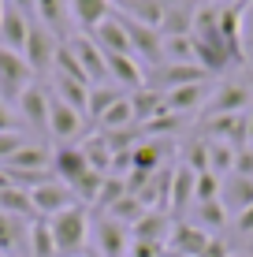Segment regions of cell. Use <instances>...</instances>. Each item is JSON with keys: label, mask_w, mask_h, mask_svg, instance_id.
Listing matches in <instances>:
<instances>
[{"label": "cell", "mask_w": 253, "mask_h": 257, "mask_svg": "<svg viewBox=\"0 0 253 257\" xmlns=\"http://www.w3.org/2000/svg\"><path fill=\"white\" fill-rule=\"evenodd\" d=\"M52 242H56V257H82L86 242H90V209L71 205L49 220Z\"/></svg>", "instance_id": "obj_1"}, {"label": "cell", "mask_w": 253, "mask_h": 257, "mask_svg": "<svg viewBox=\"0 0 253 257\" xmlns=\"http://www.w3.org/2000/svg\"><path fill=\"white\" fill-rule=\"evenodd\" d=\"M49 135L56 138V146H78L86 138V116L64 104L56 93H49Z\"/></svg>", "instance_id": "obj_2"}, {"label": "cell", "mask_w": 253, "mask_h": 257, "mask_svg": "<svg viewBox=\"0 0 253 257\" xmlns=\"http://www.w3.org/2000/svg\"><path fill=\"white\" fill-rule=\"evenodd\" d=\"M34 86V71L30 64L23 60V52H12L0 45V101H15L19 104V97Z\"/></svg>", "instance_id": "obj_3"}, {"label": "cell", "mask_w": 253, "mask_h": 257, "mask_svg": "<svg viewBox=\"0 0 253 257\" xmlns=\"http://www.w3.org/2000/svg\"><path fill=\"white\" fill-rule=\"evenodd\" d=\"M56 49H60V38H52V30L45 23H30V38H26V49H23V60L30 64L34 78L52 71L56 64Z\"/></svg>", "instance_id": "obj_4"}, {"label": "cell", "mask_w": 253, "mask_h": 257, "mask_svg": "<svg viewBox=\"0 0 253 257\" xmlns=\"http://www.w3.org/2000/svg\"><path fill=\"white\" fill-rule=\"evenodd\" d=\"M253 104V90L246 82H220L205 101V116H234Z\"/></svg>", "instance_id": "obj_5"}, {"label": "cell", "mask_w": 253, "mask_h": 257, "mask_svg": "<svg viewBox=\"0 0 253 257\" xmlns=\"http://www.w3.org/2000/svg\"><path fill=\"white\" fill-rule=\"evenodd\" d=\"M93 246H97V257H127L130 253V227L112 216H97Z\"/></svg>", "instance_id": "obj_6"}, {"label": "cell", "mask_w": 253, "mask_h": 257, "mask_svg": "<svg viewBox=\"0 0 253 257\" xmlns=\"http://www.w3.org/2000/svg\"><path fill=\"white\" fill-rule=\"evenodd\" d=\"M205 78H208V71L201 64H160V67H153V75L145 78V86H153V90H160V93H171V90H179V86L205 82Z\"/></svg>", "instance_id": "obj_7"}, {"label": "cell", "mask_w": 253, "mask_h": 257, "mask_svg": "<svg viewBox=\"0 0 253 257\" xmlns=\"http://www.w3.org/2000/svg\"><path fill=\"white\" fill-rule=\"evenodd\" d=\"M30 201H34V212H38V216H45V220H52L56 212L78 205L75 190L67 187V183H60V179L45 183V187H34V190H30Z\"/></svg>", "instance_id": "obj_8"}, {"label": "cell", "mask_w": 253, "mask_h": 257, "mask_svg": "<svg viewBox=\"0 0 253 257\" xmlns=\"http://www.w3.org/2000/svg\"><path fill=\"white\" fill-rule=\"evenodd\" d=\"M30 253V220L0 212V257H26Z\"/></svg>", "instance_id": "obj_9"}, {"label": "cell", "mask_w": 253, "mask_h": 257, "mask_svg": "<svg viewBox=\"0 0 253 257\" xmlns=\"http://www.w3.org/2000/svg\"><path fill=\"white\" fill-rule=\"evenodd\" d=\"M242 15H246V8H223L220 4V41H223V49H227L231 64L246 67V49H242Z\"/></svg>", "instance_id": "obj_10"}, {"label": "cell", "mask_w": 253, "mask_h": 257, "mask_svg": "<svg viewBox=\"0 0 253 257\" xmlns=\"http://www.w3.org/2000/svg\"><path fill=\"white\" fill-rule=\"evenodd\" d=\"M67 49L78 56L82 71L90 75V86L112 82V78H108V64H104V52L97 49V41H93V38H71V41H67Z\"/></svg>", "instance_id": "obj_11"}, {"label": "cell", "mask_w": 253, "mask_h": 257, "mask_svg": "<svg viewBox=\"0 0 253 257\" xmlns=\"http://www.w3.org/2000/svg\"><path fill=\"white\" fill-rule=\"evenodd\" d=\"M220 205L227 209V216H238L242 209H249L253 205V175H238V172L223 175V183H220Z\"/></svg>", "instance_id": "obj_12"}, {"label": "cell", "mask_w": 253, "mask_h": 257, "mask_svg": "<svg viewBox=\"0 0 253 257\" xmlns=\"http://www.w3.org/2000/svg\"><path fill=\"white\" fill-rule=\"evenodd\" d=\"M86 172H90V161H86L82 146H56L52 149V175H56L60 183L71 187L78 175H86Z\"/></svg>", "instance_id": "obj_13"}, {"label": "cell", "mask_w": 253, "mask_h": 257, "mask_svg": "<svg viewBox=\"0 0 253 257\" xmlns=\"http://www.w3.org/2000/svg\"><path fill=\"white\" fill-rule=\"evenodd\" d=\"M93 41H97V49L104 52V56H127L130 52V38H127V30H123V19H119L116 12L104 19L97 30L90 34Z\"/></svg>", "instance_id": "obj_14"}, {"label": "cell", "mask_w": 253, "mask_h": 257, "mask_svg": "<svg viewBox=\"0 0 253 257\" xmlns=\"http://www.w3.org/2000/svg\"><path fill=\"white\" fill-rule=\"evenodd\" d=\"M19 116L30 123L34 131L49 135V90H45L41 82H34L30 90L19 97Z\"/></svg>", "instance_id": "obj_15"}, {"label": "cell", "mask_w": 253, "mask_h": 257, "mask_svg": "<svg viewBox=\"0 0 253 257\" xmlns=\"http://www.w3.org/2000/svg\"><path fill=\"white\" fill-rule=\"evenodd\" d=\"M26 38H30V15H23L19 8L8 4L4 15H0V45L12 49V52H23Z\"/></svg>", "instance_id": "obj_16"}, {"label": "cell", "mask_w": 253, "mask_h": 257, "mask_svg": "<svg viewBox=\"0 0 253 257\" xmlns=\"http://www.w3.org/2000/svg\"><path fill=\"white\" fill-rule=\"evenodd\" d=\"M208 242H212V235L201 231L194 220H179V224L171 227V246H175L179 257H201Z\"/></svg>", "instance_id": "obj_17"}, {"label": "cell", "mask_w": 253, "mask_h": 257, "mask_svg": "<svg viewBox=\"0 0 253 257\" xmlns=\"http://www.w3.org/2000/svg\"><path fill=\"white\" fill-rule=\"evenodd\" d=\"M104 64H108V78L119 86V90L134 93V90H142V86H145V67L138 64L130 52H127V56H104Z\"/></svg>", "instance_id": "obj_18"}, {"label": "cell", "mask_w": 253, "mask_h": 257, "mask_svg": "<svg viewBox=\"0 0 253 257\" xmlns=\"http://www.w3.org/2000/svg\"><path fill=\"white\" fill-rule=\"evenodd\" d=\"M205 101H208L205 82H190V86H179V90L164 93V112H175V116H190V112H197Z\"/></svg>", "instance_id": "obj_19"}, {"label": "cell", "mask_w": 253, "mask_h": 257, "mask_svg": "<svg viewBox=\"0 0 253 257\" xmlns=\"http://www.w3.org/2000/svg\"><path fill=\"white\" fill-rule=\"evenodd\" d=\"M194 183H197V175L190 172V168H175L171 172V187H168V209L175 212V216H182L190 205H194Z\"/></svg>", "instance_id": "obj_20"}, {"label": "cell", "mask_w": 253, "mask_h": 257, "mask_svg": "<svg viewBox=\"0 0 253 257\" xmlns=\"http://www.w3.org/2000/svg\"><path fill=\"white\" fill-rule=\"evenodd\" d=\"M130 235L138 238V242H156L164 246L171 238V216H164V212H142V220H138L134 227H130Z\"/></svg>", "instance_id": "obj_21"}, {"label": "cell", "mask_w": 253, "mask_h": 257, "mask_svg": "<svg viewBox=\"0 0 253 257\" xmlns=\"http://www.w3.org/2000/svg\"><path fill=\"white\" fill-rule=\"evenodd\" d=\"M67 8H71V15H75V23L82 26V30H97V26L108 19L116 8H112V0H67Z\"/></svg>", "instance_id": "obj_22"}, {"label": "cell", "mask_w": 253, "mask_h": 257, "mask_svg": "<svg viewBox=\"0 0 253 257\" xmlns=\"http://www.w3.org/2000/svg\"><path fill=\"white\" fill-rule=\"evenodd\" d=\"M127 97H130V108H134V123H138V127L164 112V93L153 90V86H142V90H134V93H127Z\"/></svg>", "instance_id": "obj_23"}, {"label": "cell", "mask_w": 253, "mask_h": 257, "mask_svg": "<svg viewBox=\"0 0 253 257\" xmlns=\"http://www.w3.org/2000/svg\"><path fill=\"white\" fill-rule=\"evenodd\" d=\"M116 12L127 15V19H134V23L153 26V30H160V19H164V4L160 0H119Z\"/></svg>", "instance_id": "obj_24"}, {"label": "cell", "mask_w": 253, "mask_h": 257, "mask_svg": "<svg viewBox=\"0 0 253 257\" xmlns=\"http://www.w3.org/2000/svg\"><path fill=\"white\" fill-rule=\"evenodd\" d=\"M82 153H86V161H90L93 172H101V175H108L112 172V146H108V138L101 135V131H93V135H86L82 142Z\"/></svg>", "instance_id": "obj_25"}, {"label": "cell", "mask_w": 253, "mask_h": 257, "mask_svg": "<svg viewBox=\"0 0 253 257\" xmlns=\"http://www.w3.org/2000/svg\"><path fill=\"white\" fill-rule=\"evenodd\" d=\"M4 168H19V172H45V168H52V149L30 146V142H26L15 157H8V161H4Z\"/></svg>", "instance_id": "obj_26"}, {"label": "cell", "mask_w": 253, "mask_h": 257, "mask_svg": "<svg viewBox=\"0 0 253 257\" xmlns=\"http://www.w3.org/2000/svg\"><path fill=\"white\" fill-rule=\"evenodd\" d=\"M52 93H56L64 104H71L75 112H82V116H86V104H90V86H86V82H75V78H64V75H52Z\"/></svg>", "instance_id": "obj_27"}, {"label": "cell", "mask_w": 253, "mask_h": 257, "mask_svg": "<svg viewBox=\"0 0 253 257\" xmlns=\"http://www.w3.org/2000/svg\"><path fill=\"white\" fill-rule=\"evenodd\" d=\"M0 212H8V216H23V220H38L34 201H30V190H23V187H4V190H0Z\"/></svg>", "instance_id": "obj_28"}, {"label": "cell", "mask_w": 253, "mask_h": 257, "mask_svg": "<svg viewBox=\"0 0 253 257\" xmlns=\"http://www.w3.org/2000/svg\"><path fill=\"white\" fill-rule=\"evenodd\" d=\"M119 97H127L119 90L116 82H101V86H90V104H86V119H101L104 112L112 108V104L119 101Z\"/></svg>", "instance_id": "obj_29"}, {"label": "cell", "mask_w": 253, "mask_h": 257, "mask_svg": "<svg viewBox=\"0 0 253 257\" xmlns=\"http://www.w3.org/2000/svg\"><path fill=\"white\" fill-rule=\"evenodd\" d=\"M127 127H138L134 108H130V97H119V101L97 119V131H127Z\"/></svg>", "instance_id": "obj_30"}, {"label": "cell", "mask_w": 253, "mask_h": 257, "mask_svg": "<svg viewBox=\"0 0 253 257\" xmlns=\"http://www.w3.org/2000/svg\"><path fill=\"white\" fill-rule=\"evenodd\" d=\"M30 257H56V242H52V227L45 216L30 220Z\"/></svg>", "instance_id": "obj_31"}, {"label": "cell", "mask_w": 253, "mask_h": 257, "mask_svg": "<svg viewBox=\"0 0 253 257\" xmlns=\"http://www.w3.org/2000/svg\"><path fill=\"white\" fill-rule=\"evenodd\" d=\"M234 157H238V149L227 146V142H208V172L212 175H231L234 172Z\"/></svg>", "instance_id": "obj_32"}, {"label": "cell", "mask_w": 253, "mask_h": 257, "mask_svg": "<svg viewBox=\"0 0 253 257\" xmlns=\"http://www.w3.org/2000/svg\"><path fill=\"white\" fill-rule=\"evenodd\" d=\"M182 168H190L194 175L208 172V138L205 135H194L186 142V149H182Z\"/></svg>", "instance_id": "obj_33"}, {"label": "cell", "mask_w": 253, "mask_h": 257, "mask_svg": "<svg viewBox=\"0 0 253 257\" xmlns=\"http://www.w3.org/2000/svg\"><path fill=\"white\" fill-rule=\"evenodd\" d=\"M104 187V175L101 172H86V175H78V179L71 183V190H75V198H78V205H97V194Z\"/></svg>", "instance_id": "obj_34"}, {"label": "cell", "mask_w": 253, "mask_h": 257, "mask_svg": "<svg viewBox=\"0 0 253 257\" xmlns=\"http://www.w3.org/2000/svg\"><path fill=\"white\" fill-rule=\"evenodd\" d=\"M164 64H197L194 38H164Z\"/></svg>", "instance_id": "obj_35"}, {"label": "cell", "mask_w": 253, "mask_h": 257, "mask_svg": "<svg viewBox=\"0 0 253 257\" xmlns=\"http://www.w3.org/2000/svg\"><path fill=\"white\" fill-rule=\"evenodd\" d=\"M194 224L201 227V231H223V224H227V209L220 205V201H205V205H197V216Z\"/></svg>", "instance_id": "obj_36"}, {"label": "cell", "mask_w": 253, "mask_h": 257, "mask_svg": "<svg viewBox=\"0 0 253 257\" xmlns=\"http://www.w3.org/2000/svg\"><path fill=\"white\" fill-rule=\"evenodd\" d=\"M127 194H130V190H127V175H104V187H101V194H97V209L108 212L119 198H127Z\"/></svg>", "instance_id": "obj_37"}, {"label": "cell", "mask_w": 253, "mask_h": 257, "mask_svg": "<svg viewBox=\"0 0 253 257\" xmlns=\"http://www.w3.org/2000/svg\"><path fill=\"white\" fill-rule=\"evenodd\" d=\"M182 116H175V112H160V116H153L149 123H142V138H168L179 131Z\"/></svg>", "instance_id": "obj_38"}, {"label": "cell", "mask_w": 253, "mask_h": 257, "mask_svg": "<svg viewBox=\"0 0 253 257\" xmlns=\"http://www.w3.org/2000/svg\"><path fill=\"white\" fill-rule=\"evenodd\" d=\"M64 15H67V0H38V19L49 30H64Z\"/></svg>", "instance_id": "obj_39"}, {"label": "cell", "mask_w": 253, "mask_h": 257, "mask_svg": "<svg viewBox=\"0 0 253 257\" xmlns=\"http://www.w3.org/2000/svg\"><path fill=\"white\" fill-rule=\"evenodd\" d=\"M220 175H212V172H201L197 175V183H194V205H205V201H220Z\"/></svg>", "instance_id": "obj_40"}, {"label": "cell", "mask_w": 253, "mask_h": 257, "mask_svg": "<svg viewBox=\"0 0 253 257\" xmlns=\"http://www.w3.org/2000/svg\"><path fill=\"white\" fill-rule=\"evenodd\" d=\"M23 146H26L23 131H0V164H4L8 157H15Z\"/></svg>", "instance_id": "obj_41"}, {"label": "cell", "mask_w": 253, "mask_h": 257, "mask_svg": "<svg viewBox=\"0 0 253 257\" xmlns=\"http://www.w3.org/2000/svg\"><path fill=\"white\" fill-rule=\"evenodd\" d=\"M160 253H164V246H156V242H138V238H134L127 257H160Z\"/></svg>", "instance_id": "obj_42"}, {"label": "cell", "mask_w": 253, "mask_h": 257, "mask_svg": "<svg viewBox=\"0 0 253 257\" xmlns=\"http://www.w3.org/2000/svg\"><path fill=\"white\" fill-rule=\"evenodd\" d=\"M234 172H238V175H253V149L249 146L238 149V157H234Z\"/></svg>", "instance_id": "obj_43"}, {"label": "cell", "mask_w": 253, "mask_h": 257, "mask_svg": "<svg viewBox=\"0 0 253 257\" xmlns=\"http://www.w3.org/2000/svg\"><path fill=\"white\" fill-rule=\"evenodd\" d=\"M231 220H234V231H238V235H253V205L242 209L238 216H231Z\"/></svg>", "instance_id": "obj_44"}, {"label": "cell", "mask_w": 253, "mask_h": 257, "mask_svg": "<svg viewBox=\"0 0 253 257\" xmlns=\"http://www.w3.org/2000/svg\"><path fill=\"white\" fill-rule=\"evenodd\" d=\"M201 257H231V246L223 242V238H212V242L205 246V253Z\"/></svg>", "instance_id": "obj_45"}, {"label": "cell", "mask_w": 253, "mask_h": 257, "mask_svg": "<svg viewBox=\"0 0 253 257\" xmlns=\"http://www.w3.org/2000/svg\"><path fill=\"white\" fill-rule=\"evenodd\" d=\"M0 131H19V127H15L12 108H8V101H0Z\"/></svg>", "instance_id": "obj_46"}, {"label": "cell", "mask_w": 253, "mask_h": 257, "mask_svg": "<svg viewBox=\"0 0 253 257\" xmlns=\"http://www.w3.org/2000/svg\"><path fill=\"white\" fill-rule=\"evenodd\" d=\"M164 8H186V12H197V4L201 0H160Z\"/></svg>", "instance_id": "obj_47"}, {"label": "cell", "mask_w": 253, "mask_h": 257, "mask_svg": "<svg viewBox=\"0 0 253 257\" xmlns=\"http://www.w3.org/2000/svg\"><path fill=\"white\" fill-rule=\"evenodd\" d=\"M8 4H12V8H19L23 15H34V12H38V0H8Z\"/></svg>", "instance_id": "obj_48"}, {"label": "cell", "mask_w": 253, "mask_h": 257, "mask_svg": "<svg viewBox=\"0 0 253 257\" xmlns=\"http://www.w3.org/2000/svg\"><path fill=\"white\" fill-rule=\"evenodd\" d=\"M246 146L253 149V108L246 112Z\"/></svg>", "instance_id": "obj_49"}, {"label": "cell", "mask_w": 253, "mask_h": 257, "mask_svg": "<svg viewBox=\"0 0 253 257\" xmlns=\"http://www.w3.org/2000/svg\"><path fill=\"white\" fill-rule=\"evenodd\" d=\"M4 187H12V179H8V172L0 168V190H4Z\"/></svg>", "instance_id": "obj_50"}, {"label": "cell", "mask_w": 253, "mask_h": 257, "mask_svg": "<svg viewBox=\"0 0 253 257\" xmlns=\"http://www.w3.org/2000/svg\"><path fill=\"white\" fill-rule=\"evenodd\" d=\"M223 8H242V0H220Z\"/></svg>", "instance_id": "obj_51"}, {"label": "cell", "mask_w": 253, "mask_h": 257, "mask_svg": "<svg viewBox=\"0 0 253 257\" xmlns=\"http://www.w3.org/2000/svg\"><path fill=\"white\" fill-rule=\"evenodd\" d=\"M4 8H8V0H0V15H4Z\"/></svg>", "instance_id": "obj_52"}, {"label": "cell", "mask_w": 253, "mask_h": 257, "mask_svg": "<svg viewBox=\"0 0 253 257\" xmlns=\"http://www.w3.org/2000/svg\"><path fill=\"white\" fill-rule=\"evenodd\" d=\"M201 4H220V0H201Z\"/></svg>", "instance_id": "obj_53"}, {"label": "cell", "mask_w": 253, "mask_h": 257, "mask_svg": "<svg viewBox=\"0 0 253 257\" xmlns=\"http://www.w3.org/2000/svg\"><path fill=\"white\" fill-rule=\"evenodd\" d=\"M249 4H253V0H242V8H249Z\"/></svg>", "instance_id": "obj_54"}, {"label": "cell", "mask_w": 253, "mask_h": 257, "mask_svg": "<svg viewBox=\"0 0 253 257\" xmlns=\"http://www.w3.org/2000/svg\"><path fill=\"white\" fill-rule=\"evenodd\" d=\"M82 257H97V253H82Z\"/></svg>", "instance_id": "obj_55"}]
</instances>
